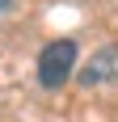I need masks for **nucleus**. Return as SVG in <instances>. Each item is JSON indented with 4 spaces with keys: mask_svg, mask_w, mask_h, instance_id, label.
Instances as JSON below:
<instances>
[{
    "mask_svg": "<svg viewBox=\"0 0 118 122\" xmlns=\"http://www.w3.org/2000/svg\"><path fill=\"white\" fill-rule=\"evenodd\" d=\"M84 84H118V46H106V51H97L93 63L80 72Z\"/></svg>",
    "mask_w": 118,
    "mask_h": 122,
    "instance_id": "2",
    "label": "nucleus"
},
{
    "mask_svg": "<svg viewBox=\"0 0 118 122\" xmlns=\"http://www.w3.org/2000/svg\"><path fill=\"white\" fill-rule=\"evenodd\" d=\"M9 4H13V0H0V13H4V9H9Z\"/></svg>",
    "mask_w": 118,
    "mask_h": 122,
    "instance_id": "3",
    "label": "nucleus"
},
{
    "mask_svg": "<svg viewBox=\"0 0 118 122\" xmlns=\"http://www.w3.org/2000/svg\"><path fill=\"white\" fill-rule=\"evenodd\" d=\"M72 67H76V42L59 38V42L42 46V55H38V80H42V88H63Z\"/></svg>",
    "mask_w": 118,
    "mask_h": 122,
    "instance_id": "1",
    "label": "nucleus"
}]
</instances>
